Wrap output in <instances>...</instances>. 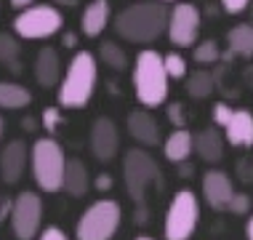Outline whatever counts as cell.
<instances>
[{"label": "cell", "mask_w": 253, "mask_h": 240, "mask_svg": "<svg viewBox=\"0 0 253 240\" xmlns=\"http://www.w3.org/2000/svg\"><path fill=\"white\" fill-rule=\"evenodd\" d=\"M112 184H115V179L107 174V171H101V174L96 176V179H93V187H96L99 192H107V190H112Z\"/></svg>", "instance_id": "35"}, {"label": "cell", "mask_w": 253, "mask_h": 240, "mask_svg": "<svg viewBox=\"0 0 253 240\" xmlns=\"http://www.w3.org/2000/svg\"><path fill=\"white\" fill-rule=\"evenodd\" d=\"M245 240H253V216H248L245 222Z\"/></svg>", "instance_id": "41"}, {"label": "cell", "mask_w": 253, "mask_h": 240, "mask_svg": "<svg viewBox=\"0 0 253 240\" xmlns=\"http://www.w3.org/2000/svg\"><path fill=\"white\" fill-rule=\"evenodd\" d=\"M133 240H155V238H152V235H136Z\"/></svg>", "instance_id": "43"}, {"label": "cell", "mask_w": 253, "mask_h": 240, "mask_svg": "<svg viewBox=\"0 0 253 240\" xmlns=\"http://www.w3.org/2000/svg\"><path fill=\"white\" fill-rule=\"evenodd\" d=\"M192 56L197 64H218L221 61V51H218V43L216 40H200L195 46Z\"/></svg>", "instance_id": "26"}, {"label": "cell", "mask_w": 253, "mask_h": 240, "mask_svg": "<svg viewBox=\"0 0 253 240\" xmlns=\"http://www.w3.org/2000/svg\"><path fill=\"white\" fill-rule=\"evenodd\" d=\"M200 224V200L192 190H179L170 197V205L163 219V238L166 240H192Z\"/></svg>", "instance_id": "7"}, {"label": "cell", "mask_w": 253, "mask_h": 240, "mask_svg": "<svg viewBox=\"0 0 253 240\" xmlns=\"http://www.w3.org/2000/svg\"><path fill=\"white\" fill-rule=\"evenodd\" d=\"M251 195L248 192H235V197H232V203H229V214H235V216H245V214H251Z\"/></svg>", "instance_id": "29"}, {"label": "cell", "mask_w": 253, "mask_h": 240, "mask_svg": "<svg viewBox=\"0 0 253 240\" xmlns=\"http://www.w3.org/2000/svg\"><path fill=\"white\" fill-rule=\"evenodd\" d=\"M123 182L136 203V222L144 224L149 219V200L157 190H163V171L147 149L133 147L123 155Z\"/></svg>", "instance_id": "1"}, {"label": "cell", "mask_w": 253, "mask_h": 240, "mask_svg": "<svg viewBox=\"0 0 253 240\" xmlns=\"http://www.w3.org/2000/svg\"><path fill=\"white\" fill-rule=\"evenodd\" d=\"M30 163V149L22 139H13L0 152V176L5 184H16L24 176V168Z\"/></svg>", "instance_id": "13"}, {"label": "cell", "mask_w": 253, "mask_h": 240, "mask_svg": "<svg viewBox=\"0 0 253 240\" xmlns=\"http://www.w3.org/2000/svg\"><path fill=\"white\" fill-rule=\"evenodd\" d=\"M64 27V19H61V11L56 5H32L22 13H16L13 19V32L19 38H27V40H43V38H51L61 32Z\"/></svg>", "instance_id": "8"}, {"label": "cell", "mask_w": 253, "mask_h": 240, "mask_svg": "<svg viewBox=\"0 0 253 240\" xmlns=\"http://www.w3.org/2000/svg\"><path fill=\"white\" fill-rule=\"evenodd\" d=\"M32 104V94L30 88L22 83H0V109H24Z\"/></svg>", "instance_id": "22"}, {"label": "cell", "mask_w": 253, "mask_h": 240, "mask_svg": "<svg viewBox=\"0 0 253 240\" xmlns=\"http://www.w3.org/2000/svg\"><path fill=\"white\" fill-rule=\"evenodd\" d=\"M118 149H120V134H118V126H115L112 118H96L91 126V152L96 160L101 163H109L118 157Z\"/></svg>", "instance_id": "12"}, {"label": "cell", "mask_w": 253, "mask_h": 240, "mask_svg": "<svg viewBox=\"0 0 253 240\" xmlns=\"http://www.w3.org/2000/svg\"><path fill=\"white\" fill-rule=\"evenodd\" d=\"M123 222V208L112 197H101V200L91 203L80 214L78 224H75V238L78 240H112L120 230Z\"/></svg>", "instance_id": "6"}, {"label": "cell", "mask_w": 253, "mask_h": 240, "mask_svg": "<svg viewBox=\"0 0 253 240\" xmlns=\"http://www.w3.org/2000/svg\"><path fill=\"white\" fill-rule=\"evenodd\" d=\"M211 115H213V123H216V126L224 128V126L232 120V115H235V107H229L227 101H216V104H213V112H211Z\"/></svg>", "instance_id": "30"}, {"label": "cell", "mask_w": 253, "mask_h": 240, "mask_svg": "<svg viewBox=\"0 0 253 240\" xmlns=\"http://www.w3.org/2000/svg\"><path fill=\"white\" fill-rule=\"evenodd\" d=\"M245 78H248L251 83H253V67H248V70H245Z\"/></svg>", "instance_id": "42"}, {"label": "cell", "mask_w": 253, "mask_h": 240, "mask_svg": "<svg viewBox=\"0 0 253 240\" xmlns=\"http://www.w3.org/2000/svg\"><path fill=\"white\" fill-rule=\"evenodd\" d=\"M224 139L237 149L253 147V115L248 109H235L232 120L224 126Z\"/></svg>", "instance_id": "16"}, {"label": "cell", "mask_w": 253, "mask_h": 240, "mask_svg": "<svg viewBox=\"0 0 253 240\" xmlns=\"http://www.w3.org/2000/svg\"><path fill=\"white\" fill-rule=\"evenodd\" d=\"M160 3H173V0H160Z\"/></svg>", "instance_id": "46"}, {"label": "cell", "mask_w": 253, "mask_h": 240, "mask_svg": "<svg viewBox=\"0 0 253 240\" xmlns=\"http://www.w3.org/2000/svg\"><path fill=\"white\" fill-rule=\"evenodd\" d=\"M3 134H5V123H3V118H0V139H3Z\"/></svg>", "instance_id": "44"}, {"label": "cell", "mask_w": 253, "mask_h": 240, "mask_svg": "<svg viewBox=\"0 0 253 240\" xmlns=\"http://www.w3.org/2000/svg\"><path fill=\"white\" fill-rule=\"evenodd\" d=\"M109 19H112L109 0H91L83 8V16H80V30L85 32V38H99L107 30Z\"/></svg>", "instance_id": "18"}, {"label": "cell", "mask_w": 253, "mask_h": 240, "mask_svg": "<svg viewBox=\"0 0 253 240\" xmlns=\"http://www.w3.org/2000/svg\"><path fill=\"white\" fill-rule=\"evenodd\" d=\"M99 80V59L91 51H78L67 64L64 80L59 83L56 101L64 109H83L93 99Z\"/></svg>", "instance_id": "3"}, {"label": "cell", "mask_w": 253, "mask_h": 240, "mask_svg": "<svg viewBox=\"0 0 253 240\" xmlns=\"http://www.w3.org/2000/svg\"><path fill=\"white\" fill-rule=\"evenodd\" d=\"M128 134L144 147H160L163 144V134H160V123L155 120V115L149 109H133L128 115Z\"/></svg>", "instance_id": "14"}, {"label": "cell", "mask_w": 253, "mask_h": 240, "mask_svg": "<svg viewBox=\"0 0 253 240\" xmlns=\"http://www.w3.org/2000/svg\"><path fill=\"white\" fill-rule=\"evenodd\" d=\"M99 61H101V64H107L109 70H115V72L128 70V56H126V51H123L118 43H112V40L99 43Z\"/></svg>", "instance_id": "25"}, {"label": "cell", "mask_w": 253, "mask_h": 240, "mask_svg": "<svg viewBox=\"0 0 253 240\" xmlns=\"http://www.w3.org/2000/svg\"><path fill=\"white\" fill-rule=\"evenodd\" d=\"M192 174H195V166H189V163H179V176H181V179H189Z\"/></svg>", "instance_id": "38"}, {"label": "cell", "mask_w": 253, "mask_h": 240, "mask_svg": "<svg viewBox=\"0 0 253 240\" xmlns=\"http://www.w3.org/2000/svg\"><path fill=\"white\" fill-rule=\"evenodd\" d=\"M192 152H195V136L187 128H176V131H170L163 139V155H166V160L176 163V166L187 163Z\"/></svg>", "instance_id": "20"}, {"label": "cell", "mask_w": 253, "mask_h": 240, "mask_svg": "<svg viewBox=\"0 0 253 240\" xmlns=\"http://www.w3.org/2000/svg\"><path fill=\"white\" fill-rule=\"evenodd\" d=\"M22 126H24V131H27V134L38 131V120H35V118H24V123H22Z\"/></svg>", "instance_id": "40"}, {"label": "cell", "mask_w": 253, "mask_h": 240, "mask_svg": "<svg viewBox=\"0 0 253 240\" xmlns=\"http://www.w3.org/2000/svg\"><path fill=\"white\" fill-rule=\"evenodd\" d=\"M232 56H240V59H251L253 56V27L245 24H235L227 32V53L221 59H232Z\"/></svg>", "instance_id": "21"}, {"label": "cell", "mask_w": 253, "mask_h": 240, "mask_svg": "<svg viewBox=\"0 0 253 240\" xmlns=\"http://www.w3.org/2000/svg\"><path fill=\"white\" fill-rule=\"evenodd\" d=\"M8 3H11V8H16L19 13H22L27 8H32V5H35V0H8Z\"/></svg>", "instance_id": "37"}, {"label": "cell", "mask_w": 253, "mask_h": 240, "mask_svg": "<svg viewBox=\"0 0 253 240\" xmlns=\"http://www.w3.org/2000/svg\"><path fill=\"white\" fill-rule=\"evenodd\" d=\"M200 192H203V200L213 211H227L232 197H235V184H232L229 174H224L218 168H211L203 174Z\"/></svg>", "instance_id": "11"}, {"label": "cell", "mask_w": 253, "mask_h": 240, "mask_svg": "<svg viewBox=\"0 0 253 240\" xmlns=\"http://www.w3.org/2000/svg\"><path fill=\"white\" fill-rule=\"evenodd\" d=\"M115 32L128 43H155L168 30V5L160 0H141L115 16Z\"/></svg>", "instance_id": "2"}, {"label": "cell", "mask_w": 253, "mask_h": 240, "mask_svg": "<svg viewBox=\"0 0 253 240\" xmlns=\"http://www.w3.org/2000/svg\"><path fill=\"white\" fill-rule=\"evenodd\" d=\"M61 40H64L67 48H75V46H78V35H75V32H64V38H61Z\"/></svg>", "instance_id": "39"}, {"label": "cell", "mask_w": 253, "mask_h": 240, "mask_svg": "<svg viewBox=\"0 0 253 240\" xmlns=\"http://www.w3.org/2000/svg\"><path fill=\"white\" fill-rule=\"evenodd\" d=\"M133 91L141 107L152 109L168 99V75L163 67V53L144 48L133 61Z\"/></svg>", "instance_id": "4"}, {"label": "cell", "mask_w": 253, "mask_h": 240, "mask_svg": "<svg viewBox=\"0 0 253 240\" xmlns=\"http://www.w3.org/2000/svg\"><path fill=\"white\" fill-rule=\"evenodd\" d=\"M38 240H70V238L64 235V230H61V227H45L43 232H40Z\"/></svg>", "instance_id": "34"}, {"label": "cell", "mask_w": 253, "mask_h": 240, "mask_svg": "<svg viewBox=\"0 0 253 240\" xmlns=\"http://www.w3.org/2000/svg\"><path fill=\"white\" fill-rule=\"evenodd\" d=\"M19 53H22V43H19V38L11 35V32H0V61H3L11 72H22Z\"/></svg>", "instance_id": "24"}, {"label": "cell", "mask_w": 253, "mask_h": 240, "mask_svg": "<svg viewBox=\"0 0 253 240\" xmlns=\"http://www.w3.org/2000/svg\"><path fill=\"white\" fill-rule=\"evenodd\" d=\"M221 8L227 13H232V16H237L245 8H251V0H221Z\"/></svg>", "instance_id": "33"}, {"label": "cell", "mask_w": 253, "mask_h": 240, "mask_svg": "<svg viewBox=\"0 0 253 240\" xmlns=\"http://www.w3.org/2000/svg\"><path fill=\"white\" fill-rule=\"evenodd\" d=\"M216 91V80H213V72L208 70H195L192 75L187 78V94L192 99H208L211 94Z\"/></svg>", "instance_id": "23"}, {"label": "cell", "mask_w": 253, "mask_h": 240, "mask_svg": "<svg viewBox=\"0 0 253 240\" xmlns=\"http://www.w3.org/2000/svg\"><path fill=\"white\" fill-rule=\"evenodd\" d=\"M251 27H253V3H251V22H248Z\"/></svg>", "instance_id": "45"}, {"label": "cell", "mask_w": 253, "mask_h": 240, "mask_svg": "<svg viewBox=\"0 0 253 240\" xmlns=\"http://www.w3.org/2000/svg\"><path fill=\"white\" fill-rule=\"evenodd\" d=\"M88 187H91V174H88V166L78 157H67L64 163V179H61V190L70 197H83Z\"/></svg>", "instance_id": "19"}, {"label": "cell", "mask_w": 253, "mask_h": 240, "mask_svg": "<svg viewBox=\"0 0 253 240\" xmlns=\"http://www.w3.org/2000/svg\"><path fill=\"white\" fill-rule=\"evenodd\" d=\"M11 232L16 240H35L40 235V222H43V200L38 192H19L11 205Z\"/></svg>", "instance_id": "9"}, {"label": "cell", "mask_w": 253, "mask_h": 240, "mask_svg": "<svg viewBox=\"0 0 253 240\" xmlns=\"http://www.w3.org/2000/svg\"><path fill=\"white\" fill-rule=\"evenodd\" d=\"M61 120H64V115H61V109L59 107H48V109H43V128L48 131V136H53L61 128Z\"/></svg>", "instance_id": "28"}, {"label": "cell", "mask_w": 253, "mask_h": 240, "mask_svg": "<svg viewBox=\"0 0 253 240\" xmlns=\"http://www.w3.org/2000/svg\"><path fill=\"white\" fill-rule=\"evenodd\" d=\"M235 174H237V179H240L243 184L253 182V160H251V157H240V160H237Z\"/></svg>", "instance_id": "32"}, {"label": "cell", "mask_w": 253, "mask_h": 240, "mask_svg": "<svg viewBox=\"0 0 253 240\" xmlns=\"http://www.w3.org/2000/svg\"><path fill=\"white\" fill-rule=\"evenodd\" d=\"M163 67H166V75L168 78H173V80H181V78H187V61H184L181 53H176V51H170L163 56Z\"/></svg>", "instance_id": "27"}, {"label": "cell", "mask_w": 253, "mask_h": 240, "mask_svg": "<svg viewBox=\"0 0 253 240\" xmlns=\"http://www.w3.org/2000/svg\"><path fill=\"white\" fill-rule=\"evenodd\" d=\"M64 149L53 136H40L30 149V168L32 179L43 192H59L64 179Z\"/></svg>", "instance_id": "5"}, {"label": "cell", "mask_w": 253, "mask_h": 240, "mask_svg": "<svg viewBox=\"0 0 253 240\" xmlns=\"http://www.w3.org/2000/svg\"><path fill=\"white\" fill-rule=\"evenodd\" d=\"M224 149H227V139H224V134L218 131V128H203V131L195 134V152L200 160L205 163H221L224 160Z\"/></svg>", "instance_id": "15"}, {"label": "cell", "mask_w": 253, "mask_h": 240, "mask_svg": "<svg viewBox=\"0 0 253 240\" xmlns=\"http://www.w3.org/2000/svg\"><path fill=\"white\" fill-rule=\"evenodd\" d=\"M35 80L43 88H53L61 83V59L56 53V48L45 46L38 51L35 56Z\"/></svg>", "instance_id": "17"}, {"label": "cell", "mask_w": 253, "mask_h": 240, "mask_svg": "<svg viewBox=\"0 0 253 240\" xmlns=\"http://www.w3.org/2000/svg\"><path fill=\"white\" fill-rule=\"evenodd\" d=\"M168 120L176 128H187V115H184V104L181 101H170L168 104Z\"/></svg>", "instance_id": "31"}, {"label": "cell", "mask_w": 253, "mask_h": 240, "mask_svg": "<svg viewBox=\"0 0 253 240\" xmlns=\"http://www.w3.org/2000/svg\"><path fill=\"white\" fill-rule=\"evenodd\" d=\"M203 27V13L195 3H176L168 11V40L179 48H192Z\"/></svg>", "instance_id": "10"}, {"label": "cell", "mask_w": 253, "mask_h": 240, "mask_svg": "<svg viewBox=\"0 0 253 240\" xmlns=\"http://www.w3.org/2000/svg\"><path fill=\"white\" fill-rule=\"evenodd\" d=\"M11 205H13V200H11L8 195H0V224L11 216Z\"/></svg>", "instance_id": "36"}]
</instances>
